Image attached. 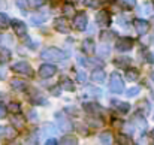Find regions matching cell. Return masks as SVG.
I'll return each instance as SVG.
<instances>
[{
  "instance_id": "obj_40",
  "label": "cell",
  "mask_w": 154,
  "mask_h": 145,
  "mask_svg": "<svg viewBox=\"0 0 154 145\" xmlns=\"http://www.w3.org/2000/svg\"><path fill=\"white\" fill-rule=\"evenodd\" d=\"M5 138V126H0V139Z\"/></svg>"
},
{
  "instance_id": "obj_38",
  "label": "cell",
  "mask_w": 154,
  "mask_h": 145,
  "mask_svg": "<svg viewBox=\"0 0 154 145\" xmlns=\"http://www.w3.org/2000/svg\"><path fill=\"white\" fill-rule=\"evenodd\" d=\"M29 118H30V120H38L36 112H35V111H29Z\"/></svg>"
},
{
  "instance_id": "obj_10",
  "label": "cell",
  "mask_w": 154,
  "mask_h": 145,
  "mask_svg": "<svg viewBox=\"0 0 154 145\" xmlns=\"http://www.w3.org/2000/svg\"><path fill=\"white\" fill-rule=\"evenodd\" d=\"M133 26H135V29H136V32H138L139 35H145V33L150 30V24H148V21L141 20V18L135 20V21H133Z\"/></svg>"
},
{
  "instance_id": "obj_43",
  "label": "cell",
  "mask_w": 154,
  "mask_h": 145,
  "mask_svg": "<svg viewBox=\"0 0 154 145\" xmlns=\"http://www.w3.org/2000/svg\"><path fill=\"white\" fill-rule=\"evenodd\" d=\"M100 2H105V3H112V2H115V0H100Z\"/></svg>"
},
{
  "instance_id": "obj_23",
  "label": "cell",
  "mask_w": 154,
  "mask_h": 145,
  "mask_svg": "<svg viewBox=\"0 0 154 145\" xmlns=\"http://www.w3.org/2000/svg\"><path fill=\"white\" fill-rule=\"evenodd\" d=\"M5 138H6V139H14V138H17V130H15V127L6 126V127H5Z\"/></svg>"
},
{
  "instance_id": "obj_4",
  "label": "cell",
  "mask_w": 154,
  "mask_h": 145,
  "mask_svg": "<svg viewBox=\"0 0 154 145\" xmlns=\"http://www.w3.org/2000/svg\"><path fill=\"white\" fill-rule=\"evenodd\" d=\"M12 70L17 72V73H21V75L33 76V69H32V66H30L27 61H17V63L12 66Z\"/></svg>"
},
{
  "instance_id": "obj_24",
  "label": "cell",
  "mask_w": 154,
  "mask_h": 145,
  "mask_svg": "<svg viewBox=\"0 0 154 145\" xmlns=\"http://www.w3.org/2000/svg\"><path fill=\"white\" fill-rule=\"evenodd\" d=\"M11 60V51L8 48H0V63H8Z\"/></svg>"
},
{
  "instance_id": "obj_28",
  "label": "cell",
  "mask_w": 154,
  "mask_h": 145,
  "mask_svg": "<svg viewBox=\"0 0 154 145\" xmlns=\"http://www.w3.org/2000/svg\"><path fill=\"white\" fill-rule=\"evenodd\" d=\"M88 124H91L93 127H100V126H103V121L100 120V118H97L96 115H93V117H88Z\"/></svg>"
},
{
  "instance_id": "obj_1",
  "label": "cell",
  "mask_w": 154,
  "mask_h": 145,
  "mask_svg": "<svg viewBox=\"0 0 154 145\" xmlns=\"http://www.w3.org/2000/svg\"><path fill=\"white\" fill-rule=\"evenodd\" d=\"M42 58L44 60H48V61H61L64 58H67V54L64 51H61L60 48H55V47H50L42 52Z\"/></svg>"
},
{
  "instance_id": "obj_46",
  "label": "cell",
  "mask_w": 154,
  "mask_h": 145,
  "mask_svg": "<svg viewBox=\"0 0 154 145\" xmlns=\"http://www.w3.org/2000/svg\"><path fill=\"white\" fill-rule=\"evenodd\" d=\"M153 118H154V117H153Z\"/></svg>"
},
{
  "instance_id": "obj_9",
  "label": "cell",
  "mask_w": 154,
  "mask_h": 145,
  "mask_svg": "<svg viewBox=\"0 0 154 145\" xmlns=\"http://www.w3.org/2000/svg\"><path fill=\"white\" fill-rule=\"evenodd\" d=\"M96 23H97L100 27H108V26L111 24V15H109V12H106V11L97 12V15H96Z\"/></svg>"
},
{
  "instance_id": "obj_45",
  "label": "cell",
  "mask_w": 154,
  "mask_h": 145,
  "mask_svg": "<svg viewBox=\"0 0 154 145\" xmlns=\"http://www.w3.org/2000/svg\"><path fill=\"white\" fill-rule=\"evenodd\" d=\"M151 79H153V82H154V72L151 73Z\"/></svg>"
},
{
  "instance_id": "obj_11",
  "label": "cell",
  "mask_w": 154,
  "mask_h": 145,
  "mask_svg": "<svg viewBox=\"0 0 154 145\" xmlns=\"http://www.w3.org/2000/svg\"><path fill=\"white\" fill-rule=\"evenodd\" d=\"M11 24H12V29L15 30V33H17L18 36H26V33H27V26H26L23 21H20V20H12Z\"/></svg>"
},
{
  "instance_id": "obj_27",
  "label": "cell",
  "mask_w": 154,
  "mask_h": 145,
  "mask_svg": "<svg viewBox=\"0 0 154 145\" xmlns=\"http://www.w3.org/2000/svg\"><path fill=\"white\" fill-rule=\"evenodd\" d=\"M8 109H9L11 114H18V112H21V105L18 102H11L9 106H8Z\"/></svg>"
},
{
  "instance_id": "obj_25",
  "label": "cell",
  "mask_w": 154,
  "mask_h": 145,
  "mask_svg": "<svg viewBox=\"0 0 154 145\" xmlns=\"http://www.w3.org/2000/svg\"><path fill=\"white\" fill-rule=\"evenodd\" d=\"M99 141H100L102 144H111V142H112V133H111V132H103V133H100Z\"/></svg>"
},
{
  "instance_id": "obj_29",
  "label": "cell",
  "mask_w": 154,
  "mask_h": 145,
  "mask_svg": "<svg viewBox=\"0 0 154 145\" xmlns=\"http://www.w3.org/2000/svg\"><path fill=\"white\" fill-rule=\"evenodd\" d=\"M60 144L76 145V144H78V141H76V138H73V136H64V138H61V139H60Z\"/></svg>"
},
{
  "instance_id": "obj_12",
  "label": "cell",
  "mask_w": 154,
  "mask_h": 145,
  "mask_svg": "<svg viewBox=\"0 0 154 145\" xmlns=\"http://www.w3.org/2000/svg\"><path fill=\"white\" fill-rule=\"evenodd\" d=\"M81 49H82V52L84 54H87V55H93L94 54V51H96V45H94V42L91 41V39H84L82 41V44H81Z\"/></svg>"
},
{
  "instance_id": "obj_35",
  "label": "cell",
  "mask_w": 154,
  "mask_h": 145,
  "mask_svg": "<svg viewBox=\"0 0 154 145\" xmlns=\"http://www.w3.org/2000/svg\"><path fill=\"white\" fill-rule=\"evenodd\" d=\"M123 3H124V8H133V6H136V0H123Z\"/></svg>"
},
{
  "instance_id": "obj_37",
  "label": "cell",
  "mask_w": 154,
  "mask_h": 145,
  "mask_svg": "<svg viewBox=\"0 0 154 145\" xmlns=\"http://www.w3.org/2000/svg\"><path fill=\"white\" fill-rule=\"evenodd\" d=\"M6 117V108L0 103V118H5Z\"/></svg>"
},
{
  "instance_id": "obj_14",
  "label": "cell",
  "mask_w": 154,
  "mask_h": 145,
  "mask_svg": "<svg viewBox=\"0 0 154 145\" xmlns=\"http://www.w3.org/2000/svg\"><path fill=\"white\" fill-rule=\"evenodd\" d=\"M91 81L93 82H97V84H102L105 82V78H106V73H105V70L103 69H96V70H93L91 72Z\"/></svg>"
},
{
  "instance_id": "obj_41",
  "label": "cell",
  "mask_w": 154,
  "mask_h": 145,
  "mask_svg": "<svg viewBox=\"0 0 154 145\" xmlns=\"http://www.w3.org/2000/svg\"><path fill=\"white\" fill-rule=\"evenodd\" d=\"M45 144L47 145H54V144H57V139H48Z\"/></svg>"
},
{
  "instance_id": "obj_2",
  "label": "cell",
  "mask_w": 154,
  "mask_h": 145,
  "mask_svg": "<svg viewBox=\"0 0 154 145\" xmlns=\"http://www.w3.org/2000/svg\"><path fill=\"white\" fill-rule=\"evenodd\" d=\"M109 90H111L112 93H117V94H120V93L124 91V82H123L121 76H120L117 72H112V73H111V78H109Z\"/></svg>"
},
{
  "instance_id": "obj_42",
  "label": "cell",
  "mask_w": 154,
  "mask_h": 145,
  "mask_svg": "<svg viewBox=\"0 0 154 145\" xmlns=\"http://www.w3.org/2000/svg\"><path fill=\"white\" fill-rule=\"evenodd\" d=\"M84 79H85V78H84V73H82V72H81V73H78V81H79V82H82Z\"/></svg>"
},
{
  "instance_id": "obj_15",
  "label": "cell",
  "mask_w": 154,
  "mask_h": 145,
  "mask_svg": "<svg viewBox=\"0 0 154 145\" xmlns=\"http://www.w3.org/2000/svg\"><path fill=\"white\" fill-rule=\"evenodd\" d=\"M11 87H12V90L24 91V90L27 88V82L23 81L21 78H14V79H11Z\"/></svg>"
},
{
  "instance_id": "obj_8",
  "label": "cell",
  "mask_w": 154,
  "mask_h": 145,
  "mask_svg": "<svg viewBox=\"0 0 154 145\" xmlns=\"http://www.w3.org/2000/svg\"><path fill=\"white\" fill-rule=\"evenodd\" d=\"M57 72V67L54 64H50V63H44L41 67H39V75L41 78H51L55 75Z\"/></svg>"
},
{
  "instance_id": "obj_32",
  "label": "cell",
  "mask_w": 154,
  "mask_h": 145,
  "mask_svg": "<svg viewBox=\"0 0 154 145\" xmlns=\"http://www.w3.org/2000/svg\"><path fill=\"white\" fill-rule=\"evenodd\" d=\"M84 3H85V6H88V8H99V6L102 5L100 0H84Z\"/></svg>"
},
{
  "instance_id": "obj_17",
  "label": "cell",
  "mask_w": 154,
  "mask_h": 145,
  "mask_svg": "<svg viewBox=\"0 0 154 145\" xmlns=\"http://www.w3.org/2000/svg\"><path fill=\"white\" fill-rule=\"evenodd\" d=\"M112 105L121 112V114H126V112H129V109H130V105L127 103V102H120V100H112Z\"/></svg>"
},
{
  "instance_id": "obj_34",
  "label": "cell",
  "mask_w": 154,
  "mask_h": 145,
  "mask_svg": "<svg viewBox=\"0 0 154 145\" xmlns=\"http://www.w3.org/2000/svg\"><path fill=\"white\" fill-rule=\"evenodd\" d=\"M117 141H118V144H124V145H129V144H132V139H130V138H127L126 135H120Z\"/></svg>"
},
{
  "instance_id": "obj_36",
  "label": "cell",
  "mask_w": 154,
  "mask_h": 145,
  "mask_svg": "<svg viewBox=\"0 0 154 145\" xmlns=\"http://www.w3.org/2000/svg\"><path fill=\"white\" fill-rule=\"evenodd\" d=\"M29 3H30L32 6H35V8H38V6H42V3H44V0H29Z\"/></svg>"
},
{
  "instance_id": "obj_22",
  "label": "cell",
  "mask_w": 154,
  "mask_h": 145,
  "mask_svg": "<svg viewBox=\"0 0 154 145\" xmlns=\"http://www.w3.org/2000/svg\"><path fill=\"white\" fill-rule=\"evenodd\" d=\"M126 78L129 79V81H136L138 78H139V72L136 70V69H127L126 70Z\"/></svg>"
},
{
  "instance_id": "obj_5",
  "label": "cell",
  "mask_w": 154,
  "mask_h": 145,
  "mask_svg": "<svg viewBox=\"0 0 154 145\" xmlns=\"http://www.w3.org/2000/svg\"><path fill=\"white\" fill-rule=\"evenodd\" d=\"M87 23H88V18L87 15L82 12V14H78L73 20V29L78 30V32H84L87 29Z\"/></svg>"
},
{
  "instance_id": "obj_30",
  "label": "cell",
  "mask_w": 154,
  "mask_h": 145,
  "mask_svg": "<svg viewBox=\"0 0 154 145\" xmlns=\"http://www.w3.org/2000/svg\"><path fill=\"white\" fill-rule=\"evenodd\" d=\"M63 14H64L66 17H73V15H75V9H73V6H72V5H66V6H63Z\"/></svg>"
},
{
  "instance_id": "obj_33",
  "label": "cell",
  "mask_w": 154,
  "mask_h": 145,
  "mask_svg": "<svg viewBox=\"0 0 154 145\" xmlns=\"http://www.w3.org/2000/svg\"><path fill=\"white\" fill-rule=\"evenodd\" d=\"M139 91H141L139 87H133V88H129V91H126V96L127 97H135V96L139 94Z\"/></svg>"
},
{
  "instance_id": "obj_20",
  "label": "cell",
  "mask_w": 154,
  "mask_h": 145,
  "mask_svg": "<svg viewBox=\"0 0 154 145\" xmlns=\"http://www.w3.org/2000/svg\"><path fill=\"white\" fill-rule=\"evenodd\" d=\"M61 88L66 91H75V84L69 79V78H63L61 81Z\"/></svg>"
},
{
  "instance_id": "obj_26",
  "label": "cell",
  "mask_w": 154,
  "mask_h": 145,
  "mask_svg": "<svg viewBox=\"0 0 154 145\" xmlns=\"http://www.w3.org/2000/svg\"><path fill=\"white\" fill-rule=\"evenodd\" d=\"M130 63H132V60L127 58V57H120V58L115 60V64H117L118 67H127Z\"/></svg>"
},
{
  "instance_id": "obj_3",
  "label": "cell",
  "mask_w": 154,
  "mask_h": 145,
  "mask_svg": "<svg viewBox=\"0 0 154 145\" xmlns=\"http://www.w3.org/2000/svg\"><path fill=\"white\" fill-rule=\"evenodd\" d=\"M55 121H57L58 129L63 130V132H70V130L73 129V126H72L69 117H67L64 112H55Z\"/></svg>"
},
{
  "instance_id": "obj_13",
  "label": "cell",
  "mask_w": 154,
  "mask_h": 145,
  "mask_svg": "<svg viewBox=\"0 0 154 145\" xmlns=\"http://www.w3.org/2000/svg\"><path fill=\"white\" fill-rule=\"evenodd\" d=\"M30 100H32V103H35V105H47V99L42 96L41 91L36 90V88L32 90V93H30Z\"/></svg>"
},
{
  "instance_id": "obj_44",
  "label": "cell",
  "mask_w": 154,
  "mask_h": 145,
  "mask_svg": "<svg viewBox=\"0 0 154 145\" xmlns=\"http://www.w3.org/2000/svg\"><path fill=\"white\" fill-rule=\"evenodd\" d=\"M151 138H153V141H154V130L151 132Z\"/></svg>"
},
{
  "instance_id": "obj_18",
  "label": "cell",
  "mask_w": 154,
  "mask_h": 145,
  "mask_svg": "<svg viewBox=\"0 0 154 145\" xmlns=\"http://www.w3.org/2000/svg\"><path fill=\"white\" fill-rule=\"evenodd\" d=\"M42 130H44V133L45 135H51V136H57V133H58V127L57 126H54L51 123H47L44 127H42Z\"/></svg>"
},
{
  "instance_id": "obj_39",
  "label": "cell",
  "mask_w": 154,
  "mask_h": 145,
  "mask_svg": "<svg viewBox=\"0 0 154 145\" xmlns=\"http://www.w3.org/2000/svg\"><path fill=\"white\" fill-rule=\"evenodd\" d=\"M108 54H109V49L106 48V49H100V57H108Z\"/></svg>"
},
{
  "instance_id": "obj_21",
  "label": "cell",
  "mask_w": 154,
  "mask_h": 145,
  "mask_svg": "<svg viewBox=\"0 0 154 145\" xmlns=\"http://www.w3.org/2000/svg\"><path fill=\"white\" fill-rule=\"evenodd\" d=\"M133 123H136V126L141 127V129H145V127H147V120H145L141 114H136V115L133 117Z\"/></svg>"
},
{
  "instance_id": "obj_16",
  "label": "cell",
  "mask_w": 154,
  "mask_h": 145,
  "mask_svg": "<svg viewBox=\"0 0 154 145\" xmlns=\"http://www.w3.org/2000/svg\"><path fill=\"white\" fill-rule=\"evenodd\" d=\"M24 123H26V120H24V117L18 112V114H14L12 117H11V124L15 127V129H23L24 127Z\"/></svg>"
},
{
  "instance_id": "obj_6",
  "label": "cell",
  "mask_w": 154,
  "mask_h": 145,
  "mask_svg": "<svg viewBox=\"0 0 154 145\" xmlns=\"http://www.w3.org/2000/svg\"><path fill=\"white\" fill-rule=\"evenodd\" d=\"M115 47L118 51H129V49L133 48V39L132 38H127V36H124V38H118L117 39V42H115Z\"/></svg>"
},
{
  "instance_id": "obj_19",
  "label": "cell",
  "mask_w": 154,
  "mask_h": 145,
  "mask_svg": "<svg viewBox=\"0 0 154 145\" xmlns=\"http://www.w3.org/2000/svg\"><path fill=\"white\" fill-rule=\"evenodd\" d=\"M32 23L33 24H42V23H45L47 21V17H45V14H41V12H36V14H33L32 15Z\"/></svg>"
},
{
  "instance_id": "obj_31",
  "label": "cell",
  "mask_w": 154,
  "mask_h": 145,
  "mask_svg": "<svg viewBox=\"0 0 154 145\" xmlns=\"http://www.w3.org/2000/svg\"><path fill=\"white\" fill-rule=\"evenodd\" d=\"M9 26V17L6 15V14H2L0 12V27H8Z\"/></svg>"
},
{
  "instance_id": "obj_7",
  "label": "cell",
  "mask_w": 154,
  "mask_h": 145,
  "mask_svg": "<svg viewBox=\"0 0 154 145\" xmlns=\"http://www.w3.org/2000/svg\"><path fill=\"white\" fill-rule=\"evenodd\" d=\"M54 27H55V30L60 32V33H69V32H70V24H69V21H67L64 17L55 18Z\"/></svg>"
}]
</instances>
